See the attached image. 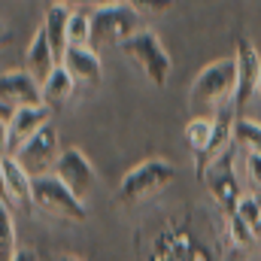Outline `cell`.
I'll list each match as a JSON object with an SVG mask.
<instances>
[{
  "mask_svg": "<svg viewBox=\"0 0 261 261\" xmlns=\"http://www.w3.org/2000/svg\"><path fill=\"white\" fill-rule=\"evenodd\" d=\"M34 206L61 222H85L82 197L76 195L58 173H46L34 179Z\"/></svg>",
  "mask_w": 261,
  "mask_h": 261,
  "instance_id": "3957f363",
  "label": "cell"
},
{
  "mask_svg": "<svg viewBox=\"0 0 261 261\" xmlns=\"http://www.w3.org/2000/svg\"><path fill=\"white\" fill-rule=\"evenodd\" d=\"M243 164H246V179L252 186V195L261 197V155L258 152H246Z\"/></svg>",
  "mask_w": 261,
  "mask_h": 261,
  "instance_id": "603a6c76",
  "label": "cell"
},
{
  "mask_svg": "<svg viewBox=\"0 0 261 261\" xmlns=\"http://www.w3.org/2000/svg\"><path fill=\"white\" fill-rule=\"evenodd\" d=\"M234 91H237V58H216L213 64H206L197 79L192 82V113L195 116H210L216 119V113L228 103H234Z\"/></svg>",
  "mask_w": 261,
  "mask_h": 261,
  "instance_id": "6da1fadb",
  "label": "cell"
},
{
  "mask_svg": "<svg viewBox=\"0 0 261 261\" xmlns=\"http://www.w3.org/2000/svg\"><path fill=\"white\" fill-rule=\"evenodd\" d=\"M58 261H82L79 255H58Z\"/></svg>",
  "mask_w": 261,
  "mask_h": 261,
  "instance_id": "484cf974",
  "label": "cell"
},
{
  "mask_svg": "<svg viewBox=\"0 0 261 261\" xmlns=\"http://www.w3.org/2000/svg\"><path fill=\"white\" fill-rule=\"evenodd\" d=\"M9 261H40V255H37L34 249H15V255Z\"/></svg>",
  "mask_w": 261,
  "mask_h": 261,
  "instance_id": "d4e9b609",
  "label": "cell"
},
{
  "mask_svg": "<svg viewBox=\"0 0 261 261\" xmlns=\"http://www.w3.org/2000/svg\"><path fill=\"white\" fill-rule=\"evenodd\" d=\"M237 58V91H234V110L243 113L246 103L258 94L261 88V55L249 40H237L234 49Z\"/></svg>",
  "mask_w": 261,
  "mask_h": 261,
  "instance_id": "52a82bcc",
  "label": "cell"
},
{
  "mask_svg": "<svg viewBox=\"0 0 261 261\" xmlns=\"http://www.w3.org/2000/svg\"><path fill=\"white\" fill-rule=\"evenodd\" d=\"M73 91H76V79H73V73L64 64H58L49 73V79L43 82V97H46L49 107H64L73 97Z\"/></svg>",
  "mask_w": 261,
  "mask_h": 261,
  "instance_id": "2e32d148",
  "label": "cell"
},
{
  "mask_svg": "<svg viewBox=\"0 0 261 261\" xmlns=\"http://www.w3.org/2000/svg\"><path fill=\"white\" fill-rule=\"evenodd\" d=\"M64 67L82 85H97L100 76H103V67H100V58H97L94 46H70L64 55Z\"/></svg>",
  "mask_w": 261,
  "mask_h": 261,
  "instance_id": "4fadbf2b",
  "label": "cell"
},
{
  "mask_svg": "<svg viewBox=\"0 0 261 261\" xmlns=\"http://www.w3.org/2000/svg\"><path fill=\"white\" fill-rule=\"evenodd\" d=\"M237 213H240V219H243L246 225L258 228V225H261V197L243 195L240 200H237Z\"/></svg>",
  "mask_w": 261,
  "mask_h": 261,
  "instance_id": "7402d4cb",
  "label": "cell"
},
{
  "mask_svg": "<svg viewBox=\"0 0 261 261\" xmlns=\"http://www.w3.org/2000/svg\"><path fill=\"white\" fill-rule=\"evenodd\" d=\"M52 122V107L49 103H40V107H18L15 110V119L12 125L3 130V155H15L18 146L34 137L40 128H46Z\"/></svg>",
  "mask_w": 261,
  "mask_h": 261,
  "instance_id": "9c48e42d",
  "label": "cell"
},
{
  "mask_svg": "<svg viewBox=\"0 0 261 261\" xmlns=\"http://www.w3.org/2000/svg\"><path fill=\"white\" fill-rule=\"evenodd\" d=\"M225 231H228V240H231V246H249L258 234H255V228L252 225H246L243 219H240V213L237 210H228L225 213Z\"/></svg>",
  "mask_w": 261,
  "mask_h": 261,
  "instance_id": "ac0fdd59",
  "label": "cell"
},
{
  "mask_svg": "<svg viewBox=\"0 0 261 261\" xmlns=\"http://www.w3.org/2000/svg\"><path fill=\"white\" fill-rule=\"evenodd\" d=\"M237 146V143H234ZM234 146H228L203 173V182L210 186V195L222 203V210H237V200H240V186H237V176H234Z\"/></svg>",
  "mask_w": 261,
  "mask_h": 261,
  "instance_id": "ba28073f",
  "label": "cell"
},
{
  "mask_svg": "<svg viewBox=\"0 0 261 261\" xmlns=\"http://www.w3.org/2000/svg\"><path fill=\"white\" fill-rule=\"evenodd\" d=\"M140 12L128 6L125 0H110L103 6H94L91 9V46H100V43H116L122 46L130 34L143 31L140 28Z\"/></svg>",
  "mask_w": 261,
  "mask_h": 261,
  "instance_id": "277c9868",
  "label": "cell"
},
{
  "mask_svg": "<svg viewBox=\"0 0 261 261\" xmlns=\"http://www.w3.org/2000/svg\"><path fill=\"white\" fill-rule=\"evenodd\" d=\"M15 158L21 161V167H24L34 179H37V176H46V173H55L58 158H61V146H58V134L52 128V122H49L46 128H40L34 137H28V140L18 146Z\"/></svg>",
  "mask_w": 261,
  "mask_h": 261,
  "instance_id": "8992f818",
  "label": "cell"
},
{
  "mask_svg": "<svg viewBox=\"0 0 261 261\" xmlns=\"http://www.w3.org/2000/svg\"><path fill=\"white\" fill-rule=\"evenodd\" d=\"M55 173H58L79 197H85V192L94 186V164H91L88 155H85L82 149H76V146L61 149V158H58Z\"/></svg>",
  "mask_w": 261,
  "mask_h": 261,
  "instance_id": "7c38bea8",
  "label": "cell"
},
{
  "mask_svg": "<svg viewBox=\"0 0 261 261\" xmlns=\"http://www.w3.org/2000/svg\"><path fill=\"white\" fill-rule=\"evenodd\" d=\"M24 61H28V70L40 79V85H43V82L49 79V73L58 67V55H55V49H52V43H49V34H46L43 28L34 34V40H31V46H28Z\"/></svg>",
  "mask_w": 261,
  "mask_h": 261,
  "instance_id": "5bb4252c",
  "label": "cell"
},
{
  "mask_svg": "<svg viewBox=\"0 0 261 261\" xmlns=\"http://www.w3.org/2000/svg\"><path fill=\"white\" fill-rule=\"evenodd\" d=\"M0 182H3V200H9L12 206H34V176L21 167L15 155H3Z\"/></svg>",
  "mask_w": 261,
  "mask_h": 261,
  "instance_id": "30bf717a",
  "label": "cell"
},
{
  "mask_svg": "<svg viewBox=\"0 0 261 261\" xmlns=\"http://www.w3.org/2000/svg\"><path fill=\"white\" fill-rule=\"evenodd\" d=\"M255 234H258V237H261V225H258V228H255Z\"/></svg>",
  "mask_w": 261,
  "mask_h": 261,
  "instance_id": "4316f807",
  "label": "cell"
},
{
  "mask_svg": "<svg viewBox=\"0 0 261 261\" xmlns=\"http://www.w3.org/2000/svg\"><path fill=\"white\" fill-rule=\"evenodd\" d=\"M122 52L143 70V76H146L152 85H158V88L167 85L173 64H170V55H167L164 43L158 40V34H152V31H146V28L137 31V34H130L128 40L122 43Z\"/></svg>",
  "mask_w": 261,
  "mask_h": 261,
  "instance_id": "5b68a950",
  "label": "cell"
},
{
  "mask_svg": "<svg viewBox=\"0 0 261 261\" xmlns=\"http://www.w3.org/2000/svg\"><path fill=\"white\" fill-rule=\"evenodd\" d=\"M213 134H216V119L210 116H192L189 125H186V140L195 152V158H203L210 143H213Z\"/></svg>",
  "mask_w": 261,
  "mask_h": 261,
  "instance_id": "e0dca14e",
  "label": "cell"
},
{
  "mask_svg": "<svg viewBox=\"0 0 261 261\" xmlns=\"http://www.w3.org/2000/svg\"><path fill=\"white\" fill-rule=\"evenodd\" d=\"M0 94L9 97L15 107H40V103H46L43 85H40V79L31 70H3Z\"/></svg>",
  "mask_w": 261,
  "mask_h": 261,
  "instance_id": "8fae6325",
  "label": "cell"
},
{
  "mask_svg": "<svg viewBox=\"0 0 261 261\" xmlns=\"http://www.w3.org/2000/svg\"><path fill=\"white\" fill-rule=\"evenodd\" d=\"M91 12L85 9H73L70 15V28H67V40L70 46H91Z\"/></svg>",
  "mask_w": 261,
  "mask_h": 261,
  "instance_id": "d6986e66",
  "label": "cell"
},
{
  "mask_svg": "<svg viewBox=\"0 0 261 261\" xmlns=\"http://www.w3.org/2000/svg\"><path fill=\"white\" fill-rule=\"evenodd\" d=\"M128 6H134L140 15H155V12H164L173 6V0H125Z\"/></svg>",
  "mask_w": 261,
  "mask_h": 261,
  "instance_id": "cb8c5ba5",
  "label": "cell"
},
{
  "mask_svg": "<svg viewBox=\"0 0 261 261\" xmlns=\"http://www.w3.org/2000/svg\"><path fill=\"white\" fill-rule=\"evenodd\" d=\"M234 137H237V143L240 146H246L249 152H258L261 155V125L258 122H249V119H237V125H234Z\"/></svg>",
  "mask_w": 261,
  "mask_h": 261,
  "instance_id": "44dd1931",
  "label": "cell"
},
{
  "mask_svg": "<svg viewBox=\"0 0 261 261\" xmlns=\"http://www.w3.org/2000/svg\"><path fill=\"white\" fill-rule=\"evenodd\" d=\"M70 15L73 9L67 3H52L46 9V21H43V31L49 34V43L58 55V64H64V55L70 49V40H67V28H70Z\"/></svg>",
  "mask_w": 261,
  "mask_h": 261,
  "instance_id": "9a60e30c",
  "label": "cell"
},
{
  "mask_svg": "<svg viewBox=\"0 0 261 261\" xmlns=\"http://www.w3.org/2000/svg\"><path fill=\"white\" fill-rule=\"evenodd\" d=\"M0 222H3V234H0V255L3 261H9L15 255V219L9 210V200L0 203Z\"/></svg>",
  "mask_w": 261,
  "mask_h": 261,
  "instance_id": "ffe728a7",
  "label": "cell"
},
{
  "mask_svg": "<svg viewBox=\"0 0 261 261\" xmlns=\"http://www.w3.org/2000/svg\"><path fill=\"white\" fill-rule=\"evenodd\" d=\"M176 176V167L167 161V158H146L140 161L137 167H130L128 173L122 176V186H119V195L125 203H140V200H149L158 192H164Z\"/></svg>",
  "mask_w": 261,
  "mask_h": 261,
  "instance_id": "7a4b0ae2",
  "label": "cell"
},
{
  "mask_svg": "<svg viewBox=\"0 0 261 261\" xmlns=\"http://www.w3.org/2000/svg\"><path fill=\"white\" fill-rule=\"evenodd\" d=\"M258 100H261V88H258Z\"/></svg>",
  "mask_w": 261,
  "mask_h": 261,
  "instance_id": "83f0119b",
  "label": "cell"
}]
</instances>
